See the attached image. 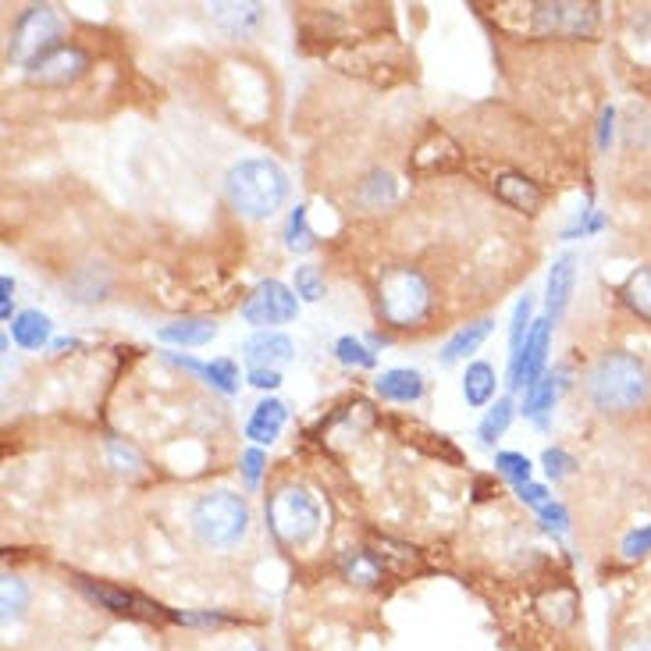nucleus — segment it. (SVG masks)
Listing matches in <instances>:
<instances>
[{
  "label": "nucleus",
  "instance_id": "nucleus-19",
  "mask_svg": "<svg viewBox=\"0 0 651 651\" xmlns=\"http://www.w3.org/2000/svg\"><path fill=\"white\" fill-rule=\"evenodd\" d=\"M619 299L651 324V264L638 267L623 285H619Z\"/></svg>",
  "mask_w": 651,
  "mask_h": 651
},
{
  "label": "nucleus",
  "instance_id": "nucleus-6",
  "mask_svg": "<svg viewBox=\"0 0 651 651\" xmlns=\"http://www.w3.org/2000/svg\"><path fill=\"white\" fill-rule=\"evenodd\" d=\"M531 33L542 40H587L598 33L601 8L577 4V0H542L531 4Z\"/></svg>",
  "mask_w": 651,
  "mask_h": 651
},
{
  "label": "nucleus",
  "instance_id": "nucleus-2",
  "mask_svg": "<svg viewBox=\"0 0 651 651\" xmlns=\"http://www.w3.org/2000/svg\"><path fill=\"white\" fill-rule=\"evenodd\" d=\"M225 196L243 217L264 221L281 211L289 196V174L267 157H249V161L232 164L225 174Z\"/></svg>",
  "mask_w": 651,
  "mask_h": 651
},
{
  "label": "nucleus",
  "instance_id": "nucleus-4",
  "mask_svg": "<svg viewBox=\"0 0 651 651\" xmlns=\"http://www.w3.org/2000/svg\"><path fill=\"white\" fill-rule=\"evenodd\" d=\"M431 310V281L417 267H385L377 278V313L392 328H413L420 324Z\"/></svg>",
  "mask_w": 651,
  "mask_h": 651
},
{
  "label": "nucleus",
  "instance_id": "nucleus-12",
  "mask_svg": "<svg viewBox=\"0 0 651 651\" xmlns=\"http://www.w3.org/2000/svg\"><path fill=\"white\" fill-rule=\"evenodd\" d=\"M491 185H495V196L502 203H510L513 211H523V214H537L545 203L542 185L531 182L527 174H520V171H502Z\"/></svg>",
  "mask_w": 651,
  "mask_h": 651
},
{
  "label": "nucleus",
  "instance_id": "nucleus-13",
  "mask_svg": "<svg viewBox=\"0 0 651 651\" xmlns=\"http://www.w3.org/2000/svg\"><path fill=\"white\" fill-rule=\"evenodd\" d=\"M574 285H577V257H574V253H563V257L552 264L548 285H545V303H548L552 321L566 310L569 296H574Z\"/></svg>",
  "mask_w": 651,
  "mask_h": 651
},
{
  "label": "nucleus",
  "instance_id": "nucleus-23",
  "mask_svg": "<svg viewBox=\"0 0 651 651\" xmlns=\"http://www.w3.org/2000/svg\"><path fill=\"white\" fill-rule=\"evenodd\" d=\"M214 22L225 25L228 33H246L260 19H264V8L260 4H214Z\"/></svg>",
  "mask_w": 651,
  "mask_h": 651
},
{
  "label": "nucleus",
  "instance_id": "nucleus-43",
  "mask_svg": "<svg viewBox=\"0 0 651 651\" xmlns=\"http://www.w3.org/2000/svg\"><path fill=\"white\" fill-rule=\"evenodd\" d=\"M0 289H4V303H0V317H4V321H11V292H14V281L4 275V278H0Z\"/></svg>",
  "mask_w": 651,
  "mask_h": 651
},
{
  "label": "nucleus",
  "instance_id": "nucleus-11",
  "mask_svg": "<svg viewBox=\"0 0 651 651\" xmlns=\"http://www.w3.org/2000/svg\"><path fill=\"white\" fill-rule=\"evenodd\" d=\"M243 356L253 363V371H275L278 363H289L296 356V345L281 331H257L243 342Z\"/></svg>",
  "mask_w": 651,
  "mask_h": 651
},
{
  "label": "nucleus",
  "instance_id": "nucleus-35",
  "mask_svg": "<svg viewBox=\"0 0 651 651\" xmlns=\"http://www.w3.org/2000/svg\"><path fill=\"white\" fill-rule=\"evenodd\" d=\"M107 452H110V463H115V470H121V473H136L142 467V459L136 456V449L121 446V441H110Z\"/></svg>",
  "mask_w": 651,
  "mask_h": 651
},
{
  "label": "nucleus",
  "instance_id": "nucleus-41",
  "mask_svg": "<svg viewBox=\"0 0 651 651\" xmlns=\"http://www.w3.org/2000/svg\"><path fill=\"white\" fill-rule=\"evenodd\" d=\"M249 385H253V388H267V392H271V388H278V385H281V374H278V371H253V374H249Z\"/></svg>",
  "mask_w": 651,
  "mask_h": 651
},
{
  "label": "nucleus",
  "instance_id": "nucleus-8",
  "mask_svg": "<svg viewBox=\"0 0 651 651\" xmlns=\"http://www.w3.org/2000/svg\"><path fill=\"white\" fill-rule=\"evenodd\" d=\"M299 303H296V289L281 281H260L257 289L249 292V299L243 303V321L257 324L264 331H271L275 324H289L296 317Z\"/></svg>",
  "mask_w": 651,
  "mask_h": 651
},
{
  "label": "nucleus",
  "instance_id": "nucleus-40",
  "mask_svg": "<svg viewBox=\"0 0 651 651\" xmlns=\"http://www.w3.org/2000/svg\"><path fill=\"white\" fill-rule=\"evenodd\" d=\"M260 467H264V452L260 449H246L243 452V473H246L249 484L260 481Z\"/></svg>",
  "mask_w": 651,
  "mask_h": 651
},
{
  "label": "nucleus",
  "instance_id": "nucleus-16",
  "mask_svg": "<svg viewBox=\"0 0 651 651\" xmlns=\"http://www.w3.org/2000/svg\"><path fill=\"white\" fill-rule=\"evenodd\" d=\"M285 406L278 399H264L257 409H253V417L246 424V435L257 441V446H271V441L281 435V424H285Z\"/></svg>",
  "mask_w": 651,
  "mask_h": 651
},
{
  "label": "nucleus",
  "instance_id": "nucleus-37",
  "mask_svg": "<svg viewBox=\"0 0 651 651\" xmlns=\"http://www.w3.org/2000/svg\"><path fill=\"white\" fill-rule=\"evenodd\" d=\"M171 619H179V623H189V627H225L228 623L225 616H214V612H171Z\"/></svg>",
  "mask_w": 651,
  "mask_h": 651
},
{
  "label": "nucleus",
  "instance_id": "nucleus-24",
  "mask_svg": "<svg viewBox=\"0 0 651 651\" xmlns=\"http://www.w3.org/2000/svg\"><path fill=\"white\" fill-rule=\"evenodd\" d=\"M29 606V587L22 577L14 574H4V580H0V609H4V627H11L14 619H22Z\"/></svg>",
  "mask_w": 651,
  "mask_h": 651
},
{
  "label": "nucleus",
  "instance_id": "nucleus-7",
  "mask_svg": "<svg viewBox=\"0 0 651 651\" xmlns=\"http://www.w3.org/2000/svg\"><path fill=\"white\" fill-rule=\"evenodd\" d=\"M61 40V19L54 14V8H29L19 29H14V43H11V57L29 72L40 57H46L51 51H57Z\"/></svg>",
  "mask_w": 651,
  "mask_h": 651
},
{
  "label": "nucleus",
  "instance_id": "nucleus-21",
  "mask_svg": "<svg viewBox=\"0 0 651 651\" xmlns=\"http://www.w3.org/2000/svg\"><path fill=\"white\" fill-rule=\"evenodd\" d=\"M217 335V328L211 321H171L157 331V339L168 345H206Z\"/></svg>",
  "mask_w": 651,
  "mask_h": 651
},
{
  "label": "nucleus",
  "instance_id": "nucleus-39",
  "mask_svg": "<svg viewBox=\"0 0 651 651\" xmlns=\"http://www.w3.org/2000/svg\"><path fill=\"white\" fill-rule=\"evenodd\" d=\"M516 495L523 499V502H527V505H534V510H542V505H548V491L542 488V484H520L516 488Z\"/></svg>",
  "mask_w": 651,
  "mask_h": 651
},
{
  "label": "nucleus",
  "instance_id": "nucleus-33",
  "mask_svg": "<svg viewBox=\"0 0 651 651\" xmlns=\"http://www.w3.org/2000/svg\"><path fill=\"white\" fill-rule=\"evenodd\" d=\"M527 335H531V299L523 296L520 303H516V310H513V328H510V356H513V353H520L523 342H527Z\"/></svg>",
  "mask_w": 651,
  "mask_h": 651
},
{
  "label": "nucleus",
  "instance_id": "nucleus-46",
  "mask_svg": "<svg viewBox=\"0 0 651 651\" xmlns=\"http://www.w3.org/2000/svg\"><path fill=\"white\" fill-rule=\"evenodd\" d=\"M648 93H651V86H648Z\"/></svg>",
  "mask_w": 651,
  "mask_h": 651
},
{
  "label": "nucleus",
  "instance_id": "nucleus-17",
  "mask_svg": "<svg viewBox=\"0 0 651 651\" xmlns=\"http://www.w3.org/2000/svg\"><path fill=\"white\" fill-rule=\"evenodd\" d=\"M491 331H495V321L491 317H481V321H473V324H467V328H459L456 335L446 342V349H441V363H456V360H463V356H470L473 349H478Z\"/></svg>",
  "mask_w": 651,
  "mask_h": 651
},
{
  "label": "nucleus",
  "instance_id": "nucleus-1",
  "mask_svg": "<svg viewBox=\"0 0 651 651\" xmlns=\"http://www.w3.org/2000/svg\"><path fill=\"white\" fill-rule=\"evenodd\" d=\"M584 395L606 417H627V413H638L648 403L651 374L641 356L627 353V349H609L587 367Z\"/></svg>",
  "mask_w": 651,
  "mask_h": 651
},
{
  "label": "nucleus",
  "instance_id": "nucleus-5",
  "mask_svg": "<svg viewBox=\"0 0 651 651\" xmlns=\"http://www.w3.org/2000/svg\"><path fill=\"white\" fill-rule=\"evenodd\" d=\"M267 527L285 548L307 545L321 527V502L303 484H281L267 499Z\"/></svg>",
  "mask_w": 651,
  "mask_h": 651
},
{
  "label": "nucleus",
  "instance_id": "nucleus-22",
  "mask_svg": "<svg viewBox=\"0 0 651 651\" xmlns=\"http://www.w3.org/2000/svg\"><path fill=\"white\" fill-rule=\"evenodd\" d=\"M495 367L491 363H470L463 374V395L470 406H488L495 399Z\"/></svg>",
  "mask_w": 651,
  "mask_h": 651
},
{
  "label": "nucleus",
  "instance_id": "nucleus-25",
  "mask_svg": "<svg viewBox=\"0 0 651 651\" xmlns=\"http://www.w3.org/2000/svg\"><path fill=\"white\" fill-rule=\"evenodd\" d=\"M537 606H542V612L552 619L555 627H569L577 619V595L569 591V587H555V591L545 595Z\"/></svg>",
  "mask_w": 651,
  "mask_h": 651
},
{
  "label": "nucleus",
  "instance_id": "nucleus-45",
  "mask_svg": "<svg viewBox=\"0 0 651 651\" xmlns=\"http://www.w3.org/2000/svg\"><path fill=\"white\" fill-rule=\"evenodd\" d=\"M239 651H264V648H257V644H246V648H239Z\"/></svg>",
  "mask_w": 651,
  "mask_h": 651
},
{
  "label": "nucleus",
  "instance_id": "nucleus-42",
  "mask_svg": "<svg viewBox=\"0 0 651 651\" xmlns=\"http://www.w3.org/2000/svg\"><path fill=\"white\" fill-rule=\"evenodd\" d=\"M612 107H606V110H601V129H598V147L601 150H606L609 147V136H612Z\"/></svg>",
  "mask_w": 651,
  "mask_h": 651
},
{
  "label": "nucleus",
  "instance_id": "nucleus-20",
  "mask_svg": "<svg viewBox=\"0 0 651 651\" xmlns=\"http://www.w3.org/2000/svg\"><path fill=\"white\" fill-rule=\"evenodd\" d=\"M83 591L93 598V601H100V606H107L110 612H125V616H136L139 609L142 612H157V606H150V601H139L136 595H125V591H115V587H104V584H89L83 580Z\"/></svg>",
  "mask_w": 651,
  "mask_h": 651
},
{
  "label": "nucleus",
  "instance_id": "nucleus-38",
  "mask_svg": "<svg viewBox=\"0 0 651 651\" xmlns=\"http://www.w3.org/2000/svg\"><path fill=\"white\" fill-rule=\"evenodd\" d=\"M542 520H545V527L548 531H566L569 527V516H566V510L559 502H548V505H542Z\"/></svg>",
  "mask_w": 651,
  "mask_h": 651
},
{
  "label": "nucleus",
  "instance_id": "nucleus-3",
  "mask_svg": "<svg viewBox=\"0 0 651 651\" xmlns=\"http://www.w3.org/2000/svg\"><path fill=\"white\" fill-rule=\"evenodd\" d=\"M189 523L206 548H235L249 531V505L235 491H206L193 502Z\"/></svg>",
  "mask_w": 651,
  "mask_h": 651
},
{
  "label": "nucleus",
  "instance_id": "nucleus-31",
  "mask_svg": "<svg viewBox=\"0 0 651 651\" xmlns=\"http://www.w3.org/2000/svg\"><path fill=\"white\" fill-rule=\"evenodd\" d=\"M296 296H303L307 303H317V299L324 296V278L313 264L296 267Z\"/></svg>",
  "mask_w": 651,
  "mask_h": 651
},
{
  "label": "nucleus",
  "instance_id": "nucleus-18",
  "mask_svg": "<svg viewBox=\"0 0 651 651\" xmlns=\"http://www.w3.org/2000/svg\"><path fill=\"white\" fill-rule=\"evenodd\" d=\"M11 335L22 349H43L54 335V324H51V317L40 313V310H22L19 317H14Z\"/></svg>",
  "mask_w": 651,
  "mask_h": 651
},
{
  "label": "nucleus",
  "instance_id": "nucleus-9",
  "mask_svg": "<svg viewBox=\"0 0 651 651\" xmlns=\"http://www.w3.org/2000/svg\"><path fill=\"white\" fill-rule=\"evenodd\" d=\"M548 345H552V317L534 321L523 349L510 356V388H534L545 377Z\"/></svg>",
  "mask_w": 651,
  "mask_h": 651
},
{
  "label": "nucleus",
  "instance_id": "nucleus-14",
  "mask_svg": "<svg viewBox=\"0 0 651 651\" xmlns=\"http://www.w3.org/2000/svg\"><path fill=\"white\" fill-rule=\"evenodd\" d=\"M339 569H342V577L349 584H356V587H374V584H381V577H385V563H381L377 555L367 552V548L342 552Z\"/></svg>",
  "mask_w": 651,
  "mask_h": 651
},
{
  "label": "nucleus",
  "instance_id": "nucleus-32",
  "mask_svg": "<svg viewBox=\"0 0 651 651\" xmlns=\"http://www.w3.org/2000/svg\"><path fill=\"white\" fill-rule=\"evenodd\" d=\"M495 467H499V473H505V478H510L516 488L531 481V459L520 456V452H499V456H495Z\"/></svg>",
  "mask_w": 651,
  "mask_h": 651
},
{
  "label": "nucleus",
  "instance_id": "nucleus-44",
  "mask_svg": "<svg viewBox=\"0 0 651 651\" xmlns=\"http://www.w3.org/2000/svg\"><path fill=\"white\" fill-rule=\"evenodd\" d=\"M630 651H651V630H648V633H641V638L630 644Z\"/></svg>",
  "mask_w": 651,
  "mask_h": 651
},
{
  "label": "nucleus",
  "instance_id": "nucleus-29",
  "mask_svg": "<svg viewBox=\"0 0 651 651\" xmlns=\"http://www.w3.org/2000/svg\"><path fill=\"white\" fill-rule=\"evenodd\" d=\"M552 399H555V377L545 374L534 388H527V403H523V413H527V417H542V413L552 409Z\"/></svg>",
  "mask_w": 651,
  "mask_h": 651
},
{
  "label": "nucleus",
  "instance_id": "nucleus-34",
  "mask_svg": "<svg viewBox=\"0 0 651 651\" xmlns=\"http://www.w3.org/2000/svg\"><path fill=\"white\" fill-rule=\"evenodd\" d=\"M648 552H651V523H644V527L630 531L623 537V555H627V559H641V555H648Z\"/></svg>",
  "mask_w": 651,
  "mask_h": 651
},
{
  "label": "nucleus",
  "instance_id": "nucleus-10",
  "mask_svg": "<svg viewBox=\"0 0 651 651\" xmlns=\"http://www.w3.org/2000/svg\"><path fill=\"white\" fill-rule=\"evenodd\" d=\"M89 68V57L86 51H78V46H57L46 57H40L33 68H29V78H36L43 86H65L72 78H78Z\"/></svg>",
  "mask_w": 651,
  "mask_h": 651
},
{
  "label": "nucleus",
  "instance_id": "nucleus-27",
  "mask_svg": "<svg viewBox=\"0 0 651 651\" xmlns=\"http://www.w3.org/2000/svg\"><path fill=\"white\" fill-rule=\"evenodd\" d=\"M285 246L292 253H307L313 249V232L307 225V206H296L292 217H289V228H285Z\"/></svg>",
  "mask_w": 651,
  "mask_h": 651
},
{
  "label": "nucleus",
  "instance_id": "nucleus-26",
  "mask_svg": "<svg viewBox=\"0 0 651 651\" xmlns=\"http://www.w3.org/2000/svg\"><path fill=\"white\" fill-rule=\"evenodd\" d=\"M513 413H516L513 399H495V406H491V409L484 413V420H481V431H478L484 446H495V441L505 435V427L513 424Z\"/></svg>",
  "mask_w": 651,
  "mask_h": 651
},
{
  "label": "nucleus",
  "instance_id": "nucleus-30",
  "mask_svg": "<svg viewBox=\"0 0 651 651\" xmlns=\"http://www.w3.org/2000/svg\"><path fill=\"white\" fill-rule=\"evenodd\" d=\"M335 356L342 363H349V367H374V353L363 342H356L353 335H342L335 342Z\"/></svg>",
  "mask_w": 651,
  "mask_h": 651
},
{
  "label": "nucleus",
  "instance_id": "nucleus-15",
  "mask_svg": "<svg viewBox=\"0 0 651 651\" xmlns=\"http://www.w3.org/2000/svg\"><path fill=\"white\" fill-rule=\"evenodd\" d=\"M374 388L381 399H388V403H417L420 395H424V377L417 371H385L377 381H374Z\"/></svg>",
  "mask_w": 651,
  "mask_h": 651
},
{
  "label": "nucleus",
  "instance_id": "nucleus-36",
  "mask_svg": "<svg viewBox=\"0 0 651 651\" xmlns=\"http://www.w3.org/2000/svg\"><path fill=\"white\" fill-rule=\"evenodd\" d=\"M542 463H545V473H548L552 481H559V478H566L569 470H574V459H569L563 449H548L542 456Z\"/></svg>",
  "mask_w": 651,
  "mask_h": 651
},
{
  "label": "nucleus",
  "instance_id": "nucleus-28",
  "mask_svg": "<svg viewBox=\"0 0 651 651\" xmlns=\"http://www.w3.org/2000/svg\"><path fill=\"white\" fill-rule=\"evenodd\" d=\"M203 377L211 381V385H214L217 392H225V395L239 392V367H235L232 360H214V363H206V367H203Z\"/></svg>",
  "mask_w": 651,
  "mask_h": 651
}]
</instances>
